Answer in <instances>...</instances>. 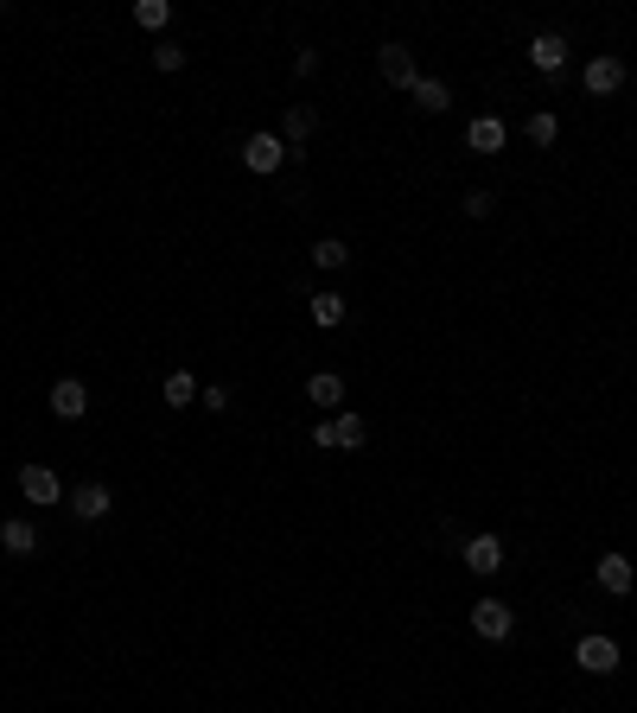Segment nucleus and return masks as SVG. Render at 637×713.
<instances>
[{
  "label": "nucleus",
  "instance_id": "nucleus-1",
  "mask_svg": "<svg viewBox=\"0 0 637 713\" xmlns=\"http://www.w3.org/2000/svg\"><path fill=\"white\" fill-rule=\"evenodd\" d=\"M574 663L587 669V675H612L618 663H625V650H618L612 637H599V631H593V637H580V643H574Z\"/></svg>",
  "mask_w": 637,
  "mask_h": 713
},
{
  "label": "nucleus",
  "instance_id": "nucleus-2",
  "mask_svg": "<svg viewBox=\"0 0 637 713\" xmlns=\"http://www.w3.org/2000/svg\"><path fill=\"white\" fill-rule=\"evenodd\" d=\"M472 631L485 637V643H504V637L516 631V612H510L504 599H478V605H472Z\"/></svg>",
  "mask_w": 637,
  "mask_h": 713
},
{
  "label": "nucleus",
  "instance_id": "nucleus-3",
  "mask_svg": "<svg viewBox=\"0 0 637 713\" xmlns=\"http://www.w3.org/2000/svg\"><path fill=\"white\" fill-rule=\"evenodd\" d=\"M51 414H58V421H83V414H90V389H83L77 376H58L51 382Z\"/></svg>",
  "mask_w": 637,
  "mask_h": 713
},
{
  "label": "nucleus",
  "instance_id": "nucleus-4",
  "mask_svg": "<svg viewBox=\"0 0 637 713\" xmlns=\"http://www.w3.org/2000/svg\"><path fill=\"white\" fill-rule=\"evenodd\" d=\"M20 491H26V503H39V510L64 503V484H58V472H51V465H26V472H20Z\"/></svg>",
  "mask_w": 637,
  "mask_h": 713
},
{
  "label": "nucleus",
  "instance_id": "nucleus-5",
  "mask_svg": "<svg viewBox=\"0 0 637 713\" xmlns=\"http://www.w3.org/2000/svg\"><path fill=\"white\" fill-rule=\"evenodd\" d=\"M109 510H115L109 484H77V491H71V516H77V523H102Z\"/></svg>",
  "mask_w": 637,
  "mask_h": 713
},
{
  "label": "nucleus",
  "instance_id": "nucleus-6",
  "mask_svg": "<svg viewBox=\"0 0 637 713\" xmlns=\"http://www.w3.org/2000/svg\"><path fill=\"white\" fill-rule=\"evenodd\" d=\"M281 160H287L281 134H249V141H243V166H249V172H274Z\"/></svg>",
  "mask_w": 637,
  "mask_h": 713
},
{
  "label": "nucleus",
  "instance_id": "nucleus-7",
  "mask_svg": "<svg viewBox=\"0 0 637 713\" xmlns=\"http://www.w3.org/2000/svg\"><path fill=\"white\" fill-rule=\"evenodd\" d=\"M376 64H383V83H402V90H415V51H408V45H383V51H376Z\"/></svg>",
  "mask_w": 637,
  "mask_h": 713
},
{
  "label": "nucleus",
  "instance_id": "nucleus-8",
  "mask_svg": "<svg viewBox=\"0 0 637 713\" xmlns=\"http://www.w3.org/2000/svg\"><path fill=\"white\" fill-rule=\"evenodd\" d=\"M593 573H599V586H606L612 599H625L631 586H637V567L625 561V554H599V567H593Z\"/></svg>",
  "mask_w": 637,
  "mask_h": 713
},
{
  "label": "nucleus",
  "instance_id": "nucleus-9",
  "mask_svg": "<svg viewBox=\"0 0 637 713\" xmlns=\"http://www.w3.org/2000/svg\"><path fill=\"white\" fill-rule=\"evenodd\" d=\"M529 64H536L542 77H555L567 64V39H561V32H536V39H529Z\"/></svg>",
  "mask_w": 637,
  "mask_h": 713
},
{
  "label": "nucleus",
  "instance_id": "nucleus-10",
  "mask_svg": "<svg viewBox=\"0 0 637 713\" xmlns=\"http://www.w3.org/2000/svg\"><path fill=\"white\" fill-rule=\"evenodd\" d=\"M466 567L478 573V580H491V573L504 567V542H497V535H472V542H466Z\"/></svg>",
  "mask_w": 637,
  "mask_h": 713
},
{
  "label": "nucleus",
  "instance_id": "nucleus-11",
  "mask_svg": "<svg viewBox=\"0 0 637 713\" xmlns=\"http://www.w3.org/2000/svg\"><path fill=\"white\" fill-rule=\"evenodd\" d=\"M587 90H593V96L625 90V58H593V64H587Z\"/></svg>",
  "mask_w": 637,
  "mask_h": 713
},
{
  "label": "nucleus",
  "instance_id": "nucleus-12",
  "mask_svg": "<svg viewBox=\"0 0 637 713\" xmlns=\"http://www.w3.org/2000/svg\"><path fill=\"white\" fill-rule=\"evenodd\" d=\"M306 402H313V408H344V376L313 370V376H306Z\"/></svg>",
  "mask_w": 637,
  "mask_h": 713
},
{
  "label": "nucleus",
  "instance_id": "nucleus-13",
  "mask_svg": "<svg viewBox=\"0 0 637 713\" xmlns=\"http://www.w3.org/2000/svg\"><path fill=\"white\" fill-rule=\"evenodd\" d=\"M466 147H472V153H497V147H504V121H497V115H472Z\"/></svg>",
  "mask_w": 637,
  "mask_h": 713
},
{
  "label": "nucleus",
  "instance_id": "nucleus-14",
  "mask_svg": "<svg viewBox=\"0 0 637 713\" xmlns=\"http://www.w3.org/2000/svg\"><path fill=\"white\" fill-rule=\"evenodd\" d=\"M0 548H7V554H32V548H39V529H32L26 516H7V523H0Z\"/></svg>",
  "mask_w": 637,
  "mask_h": 713
},
{
  "label": "nucleus",
  "instance_id": "nucleus-15",
  "mask_svg": "<svg viewBox=\"0 0 637 713\" xmlns=\"http://www.w3.org/2000/svg\"><path fill=\"white\" fill-rule=\"evenodd\" d=\"M332 427H338V446H370V427H364V414H351V408H338L332 414Z\"/></svg>",
  "mask_w": 637,
  "mask_h": 713
},
{
  "label": "nucleus",
  "instance_id": "nucleus-16",
  "mask_svg": "<svg viewBox=\"0 0 637 713\" xmlns=\"http://www.w3.org/2000/svg\"><path fill=\"white\" fill-rule=\"evenodd\" d=\"M306 312H313V325L332 332V325H344V312H351V306H344V293H313V306H306Z\"/></svg>",
  "mask_w": 637,
  "mask_h": 713
},
{
  "label": "nucleus",
  "instance_id": "nucleus-17",
  "mask_svg": "<svg viewBox=\"0 0 637 713\" xmlns=\"http://www.w3.org/2000/svg\"><path fill=\"white\" fill-rule=\"evenodd\" d=\"M415 102H421V115H440L446 102H453V90H446L440 77H415Z\"/></svg>",
  "mask_w": 637,
  "mask_h": 713
},
{
  "label": "nucleus",
  "instance_id": "nucleus-18",
  "mask_svg": "<svg viewBox=\"0 0 637 713\" xmlns=\"http://www.w3.org/2000/svg\"><path fill=\"white\" fill-rule=\"evenodd\" d=\"M313 128H319V115L306 109V102H294V109H287V141L306 147V141H313Z\"/></svg>",
  "mask_w": 637,
  "mask_h": 713
},
{
  "label": "nucleus",
  "instance_id": "nucleus-19",
  "mask_svg": "<svg viewBox=\"0 0 637 713\" xmlns=\"http://www.w3.org/2000/svg\"><path fill=\"white\" fill-rule=\"evenodd\" d=\"M134 20H141L147 32H166V26H172V0H141V7H134Z\"/></svg>",
  "mask_w": 637,
  "mask_h": 713
},
{
  "label": "nucleus",
  "instance_id": "nucleus-20",
  "mask_svg": "<svg viewBox=\"0 0 637 713\" xmlns=\"http://www.w3.org/2000/svg\"><path fill=\"white\" fill-rule=\"evenodd\" d=\"M166 402H172V408H192V402H198V382L185 376V370H172V376H166Z\"/></svg>",
  "mask_w": 637,
  "mask_h": 713
},
{
  "label": "nucleus",
  "instance_id": "nucleus-21",
  "mask_svg": "<svg viewBox=\"0 0 637 713\" xmlns=\"http://www.w3.org/2000/svg\"><path fill=\"white\" fill-rule=\"evenodd\" d=\"M313 262H319V268H344V262H351V249H344L338 236H319V242H313Z\"/></svg>",
  "mask_w": 637,
  "mask_h": 713
},
{
  "label": "nucleus",
  "instance_id": "nucleus-22",
  "mask_svg": "<svg viewBox=\"0 0 637 713\" xmlns=\"http://www.w3.org/2000/svg\"><path fill=\"white\" fill-rule=\"evenodd\" d=\"M555 134H561V121L548 115V109H542V115H529V141H536V147H555Z\"/></svg>",
  "mask_w": 637,
  "mask_h": 713
},
{
  "label": "nucleus",
  "instance_id": "nucleus-23",
  "mask_svg": "<svg viewBox=\"0 0 637 713\" xmlns=\"http://www.w3.org/2000/svg\"><path fill=\"white\" fill-rule=\"evenodd\" d=\"M179 64H185V51L172 45V39H160V45H153V71H160V77H172Z\"/></svg>",
  "mask_w": 637,
  "mask_h": 713
},
{
  "label": "nucleus",
  "instance_id": "nucleus-24",
  "mask_svg": "<svg viewBox=\"0 0 637 713\" xmlns=\"http://www.w3.org/2000/svg\"><path fill=\"white\" fill-rule=\"evenodd\" d=\"M491 204H497L491 191H466V217H491Z\"/></svg>",
  "mask_w": 637,
  "mask_h": 713
},
{
  "label": "nucleus",
  "instance_id": "nucleus-25",
  "mask_svg": "<svg viewBox=\"0 0 637 713\" xmlns=\"http://www.w3.org/2000/svg\"><path fill=\"white\" fill-rule=\"evenodd\" d=\"M198 402H204V408H217V414H223V408H230V389H223V382H217V389H204V395H198Z\"/></svg>",
  "mask_w": 637,
  "mask_h": 713
},
{
  "label": "nucleus",
  "instance_id": "nucleus-26",
  "mask_svg": "<svg viewBox=\"0 0 637 713\" xmlns=\"http://www.w3.org/2000/svg\"><path fill=\"white\" fill-rule=\"evenodd\" d=\"M313 446H319V452H325V446H338V427H332V421H319V427H313Z\"/></svg>",
  "mask_w": 637,
  "mask_h": 713
}]
</instances>
